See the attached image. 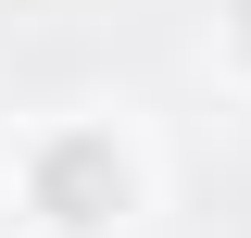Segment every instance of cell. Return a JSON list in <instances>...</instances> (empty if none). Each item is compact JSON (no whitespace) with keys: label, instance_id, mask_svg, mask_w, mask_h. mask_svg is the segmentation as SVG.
Returning <instances> with one entry per match:
<instances>
[{"label":"cell","instance_id":"cell-1","mask_svg":"<svg viewBox=\"0 0 251 238\" xmlns=\"http://www.w3.org/2000/svg\"><path fill=\"white\" fill-rule=\"evenodd\" d=\"M13 201H25L38 238H126L151 201V150L113 113H50L13 138Z\"/></svg>","mask_w":251,"mask_h":238},{"label":"cell","instance_id":"cell-2","mask_svg":"<svg viewBox=\"0 0 251 238\" xmlns=\"http://www.w3.org/2000/svg\"><path fill=\"white\" fill-rule=\"evenodd\" d=\"M214 38H226V63L251 75V0H226V13H214Z\"/></svg>","mask_w":251,"mask_h":238}]
</instances>
